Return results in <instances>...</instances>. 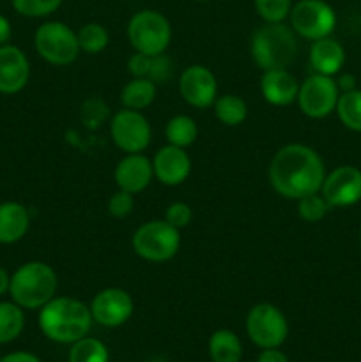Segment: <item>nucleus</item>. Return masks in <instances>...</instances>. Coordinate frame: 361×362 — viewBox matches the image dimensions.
<instances>
[{
	"label": "nucleus",
	"instance_id": "23",
	"mask_svg": "<svg viewBox=\"0 0 361 362\" xmlns=\"http://www.w3.org/2000/svg\"><path fill=\"white\" fill-rule=\"evenodd\" d=\"M25 329L23 308L18 306L14 300L0 303V345L13 343L21 336Z\"/></svg>",
	"mask_w": 361,
	"mask_h": 362
},
{
	"label": "nucleus",
	"instance_id": "2",
	"mask_svg": "<svg viewBox=\"0 0 361 362\" xmlns=\"http://www.w3.org/2000/svg\"><path fill=\"white\" fill-rule=\"evenodd\" d=\"M39 329L53 343L71 345L91 332V308L74 297H53L39 310Z\"/></svg>",
	"mask_w": 361,
	"mask_h": 362
},
{
	"label": "nucleus",
	"instance_id": "16",
	"mask_svg": "<svg viewBox=\"0 0 361 362\" xmlns=\"http://www.w3.org/2000/svg\"><path fill=\"white\" fill-rule=\"evenodd\" d=\"M154 179L165 186H180L191 173V158L186 148L165 145L156 152L152 159Z\"/></svg>",
	"mask_w": 361,
	"mask_h": 362
},
{
	"label": "nucleus",
	"instance_id": "13",
	"mask_svg": "<svg viewBox=\"0 0 361 362\" xmlns=\"http://www.w3.org/2000/svg\"><path fill=\"white\" fill-rule=\"evenodd\" d=\"M321 194L331 209H343L356 205L361 200V170L343 165L326 173Z\"/></svg>",
	"mask_w": 361,
	"mask_h": 362
},
{
	"label": "nucleus",
	"instance_id": "21",
	"mask_svg": "<svg viewBox=\"0 0 361 362\" xmlns=\"http://www.w3.org/2000/svg\"><path fill=\"white\" fill-rule=\"evenodd\" d=\"M209 357L212 362H241L243 343L230 329H218L209 338Z\"/></svg>",
	"mask_w": 361,
	"mask_h": 362
},
{
	"label": "nucleus",
	"instance_id": "30",
	"mask_svg": "<svg viewBox=\"0 0 361 362\" xmlns=\"http://www.w3.org/2000/svg\"><path fill=\"white\" fill-rule=\"evenodd\" d=\"M255 9L265 23H280L289 18L292 0H255Z\"/></svg>",
	"mask_w": 361,
	"mask_h": 362
},
{
	"label": "nucleus",
	"instance_id": "26",
	"mask_svg": "<svg viewBox=\"0 0 361 362\" xmlns=\"http://www.w3.org/2000/svg\"><path fill=\"white\" fill-rule=\"evenodd\" d=\"M335 112L347 129L361 133V90L340 92Z\"/></svg>",
	"mask_w": 361,
	"mask_h": 362
},
{
	"label": "nucleus",
	"instance_id": "3",
	"mask_svg": "<svg viewBox=\"0 0 361 362\" xmlns=\"http://www.w3.org/2000/svg\"><path fill=\"white\" fill-rule=\"evenodd\" d=\"M250 55L262 71L289 69L297 55L296 32L283 21L262 25L251 35Z\"/></svg>",
	"mask_w": 361,
	"mask_h": 362
},
{
	"label": "nucleus",
	"instance_id": "40",
	"mask_svg": "<svg viewBox=\"0 0 361 362\" xmlns=\"http://www.w3.org/2000/svg\"><path fill=\"white\" fill-rule=\"evenodd\" d=\"M9 285H11V276L9 272L4 267H0V297L4 293H9Z\"/></svg>",
	"mask_w": 361,
	"mask_h": 362
},
{
	"label": "nucleus",
	"instance_id": "34",
	"mask_svg": "<svg viewBox=\"0 0 361 362\" xmlns=\"http://www.w3.org/2000/svg\"><path fill=\"white\" fill-rule=\"evenodd\" d=\"M173 74V66L172 60L168 57H165V53L161 55H154L151 60V71H149V80L154 81L156 85L165 83L172 78Z\"/></svg>",
	"mask_w": 361,
	"mask_h": 362
},
{
	"label": "nucleus",
	"instance_id": "25",
	"mask_svg": "<svg viewBox=\"0 0 361 362\" xmlns=\"http://www.w3.org/2000/svg\"><path fill=\"white\" fill-rule=\"evenodd\" d=\"M165 136L170 145L186 148L197 141L198 126L190 115H176L166 124Z\"/></svg>",
	"mask_w": 361,
	"mask_h": 362
},
{
	"label": "nucleus",
	"instance_id": "36",
	"mask_svg": "<svg viewBox=\"0 0 361 362\" xmlns=\"http://www.w3.org/2000/svg\"><path fill=\"white\" fill-rule=\"evenodd\" d=\"M257 362H289V357L280 349H264L258 354Z\"/></svg>",
	"mask_w": 361,
	"mask_h": 362
},
{
	"label": "nucleus",
	"instance_id": "35",
	"mask_svg": "<svg viewBox=\"0 0 361 362\" xmlns=\"http://www.w3.org/2000/svg\"><path fill=\"white\" fill-rule=\"evenodd\" d=\"M151 55H145V53L134 52L133 55L127 60V71L133 78H147L149 71H151Z\"/></svg>",
	"mask_w": 361,
	"mask_h": 362
},
{
	"label": "nucleus",
	"instance_id": "8",
	"mask_svg": "<svg viewBox=\"0 0 361 362\" xmlns=\"http://www.w3.org/2000/svg\"><path fill=\"white\" fill-rule=\"evenodd\" d=\"M246 334L258 349H280L289 336V322L275 304L258 303L248 311Z\"/></svg>",
	"mask_w": 361,
	"mask_h": 362
},
{
	"label": "nucleus",
	"instance_id": "42",
	"mask_svg": "<svg viewBox=\"0 0 361 362\" xmlns=\"http://www.w3.org/2000/svg\"><path fill=\"white\" fill-rule=\"evenodd\" d=\"M198 2H207V0H198Z\"/></svg>",
	"mask_w": 361,
	"mask_h": 362
},
{
	"label": "nucleus",
	"instance_id": "20",
	"mask_svg": "<svg viewBox=\"0 0 361 362\" xmlns=\"http://www.w3.org/2000/svg\"><path fill=\"white\" fill-rule=\"evenodd\" d=\"M30 228V212L20 202L0 204V244H16Z\"/></svg>",
	"mask_w": 361,
	"mask_h": 362
},
{
	"label": "nucleus",
	"instance_id": "15",
	"mask_svg": "<svg viewBox=\"0 0 361 362\" xmlns=\"http://www.w3.org/2000/svg\"><path fill=\"white\" fill-rule=\"evenodd\" d=\"M30 80V62L21 48L0 46V94L13 95L23 90Z\"/></svg>",
	"mask_w": 361,
	"mask_h": 362
},
{
	"label": "nucleus",
	"instance_id": "1",
	"mask_svg": "<svg viewBox=\"0 0 361 362\" xmlns=\"http://www.w3.org/2000/svg\"><path fill=\"white\" fill-rule=\"evenodd\" d=\"M326 166L319 152L303 144H289L276 151L269 163V180L280 197L299 200L321 193Z\"/></svg>",
	"mask_w": 361,
	"mask_h": 362
},
{
	"label": "nucleus",
	"instance_id": "32",
	"mask_svg": "<svg viewBox=\"0 0 361 362\" xmlns=\"http://www.w3.org/2000/svg\"><path fill=\"white\" fill-rule=\"evenodd\" d=\"M108 212L117 219H124L133 212L134 209V194L127 193V191H115L108 200Z\"/></svg>",
	"mask_w": 361,
	"mask_h": 362
},
{
	"label": "nucleus",
	"instance_id": "31",
	"mask_svg": "<svg viewBox=\"0 0 361 362\" xmlns=\"http://www.w3.org/2000/svg\"><path fill=\"white\" fill-rule=\"evenodd\" d=\"M13 9L27 18H42L55 13L62 0H11Z\"/></svg>",
	"mask_w": 361,
	"mask_h": 362
},
{
	"label": "nucleus",
	"instance_id": "9",
	"mask_svg": "<svg viewBox=\"0 0 361 362\" xmlns=\"http://www.w3.org/2000/svg\"><path fill=\"white\" fill-rule=\"evenodd\" d=\"M290 28L310 41L329 37L336 27V14L324 0H299L290 9Z\"/></svg>",
	"mask_w": 361,
	"mask_h": 362
},
{
	"label": "nucleus",
	"instance_id": "43",
	"mask_svg": "<svg viewBox=\"0 0 361 362\" xmlns=\"http://www.w3.org/2000/svg\"><path fill=\"white\" fill-rule=\"evenodd\" d=\"M0 361H2V356H0Z\"/></svg>",
	"mask_w": 361,
	"mask_h": 362
},
{
	"label": "nucleus",
	"instance_id": "24",
	"mask_svg": "<svg viewBox=\"0 0 361 362\" xmlns=\"http://www.w3.org/2000/svg\"><path fill=\"white\" fill-rule=\"evenodd\" d=\"M214 115L223 126L237 127L248 119V106L243 98L236 94H223L214 101Z\"/></svg>",
	"mask_w": 361,
	"mask_h": 362
},
{
	"label": "nucleus",
	"instance_id": "37",
	"mask_svg": "<svg viewBox=\"0 0 361 362\" xmlns=\"http://www.w3.org/2000/svg\"><path fill=\"white\" fill-rule=\"evenodd\" d=\"M0 362H42L35 354L25 352V350H18V352H11L2 357Z\"/></svg>",
	"mask_w": 361,
	"mask_h": 362
},
{
	"label": "nucleus",
	"instance_id": "33",
	"mask_svg": "<svg viewBox=\"0 0 361 362\" xmlns=\"http://www.w3.org/2000/svg\"><path fill=\"white\" fill-rule=\"evenodd\" d=\"M191 219H193V211H191V207L186 202H173V204L168 205L165 212V221L176 226L177 230L186 228L191 223Z\"/></svg>",
	"mask_w": 361,
	"mask_h": 362
},
{
	"label": "nucleus",
	"instance_id": "28",
	"mask_svg": "<svg viewBox=\"0 0 361 362\" xmlns=\"http://www.w3.org/2000/svg\"><path fill=\"white\" fill-rule=\"evenodd\" d=\"M76 37L80 52L88 53V55H98L105 52L110 42L108 30L101 23H94V21L81 25L80 30L76 32Z\"/></svg>",
	"mask_w": 361,
	"mask_h": 362
},
{
	"label": "nucleus",
	"instance_id": "5",
	"mask_svg": "<svg viewBox=\"0 0 361 362\" xmlns=\"http://www.w3.org/2000/svg\"><path fill=\"white\" fill-rule=\"evenodd\" d=\"M180 230L166 223L165 219H154L138 226L131 239V246L142 260L161 264L168 262L179 253Z\"/></svg>",
	"mask_w": 361,
	"mask_h": 362
},
{
	"label": "nucleus",
	"instance_id": "19",
	"mask_svg": "<svg viewBox=\"0 0 361 362\" xmlns=\"http://www.w3.org/2000/svg\"><path fill=\"white\" fill-rule=\"evenodd\" d=\"M345 64V49L336 39L329 37L311 41L310 66L314 73L335 76Z\"/></svg>",
	"mask_w": 361,
	"mask_h": 362
},
{
	"label": "nucleus",
	"instance_id": "12",
	"mask_svg": "<svg viewBox=\"0 0 361 362\" xmlns=\"http://www.w3.org/2000/svg\"><path fill=\"white\" fill-rule=\"evenodd\" d=\"M92 320L103 327H120L131 318L134 310L133 297L122 288H105L94 296L88 304Z\"/></svg>",
	"mask_w": 361,
	"mask_h": 362
},
{
	"label": "nucleus",
	"instance_id": "10",
	"mask_svg": "<svg viewBox=\"0 0 361 362\" xmlns=\"http://www.w3.org/2000/svg\"><path fill=\"white\" fill-rule=\"evenodd\" d=\"M110 134L117 147L126 154L144 152L152 138L151 124L138 110H119L110 120Z\"/></svg>",
	"mask_w": 361,
	"mask_h": 362
},
{
	"label": "nucleus",
	"instance_id": "41",
	"mask_svg": "<svg viewBox=\"0 0 361 362\" xmlns=\"http://www.w3.org/2000/svg\"><path fill=\"white\" fill-rule=\"evenodd\" d=\"M360 244H361V230H360Z\"/></svg>",
	"mask_w": 361,
	"mask_h": 362
},
{
	"label": "nucleus",
	"instance_id": "22",
	"mask_svg": "<svg viewBox=\"0 0 361 362\" xmlns=\"http://www.w3.org/2000/svg\"><path fill=\"white\" fill-rule=\"evenodd\" d=\"M156 99V83L149 78H133L127 81L120 90V103L124 108L130 110H145L151 106Z\"/></svg>",
	"mask_w": 361,
	"mask_h": 362
},
{
	"label": "nucleus",
	"instance_id": "17",
	"mask_svg": "<svg viewBox=\"0 0 361 362\" xmlns=\"http://www.w3.org/2000/svg\"><path fill=\"white\" fill-rule=\"evenodd\" d=\"M115 184L119 189L127 191L131 194H138L147 189L149 184L154 179L152 161L142 152L126 154L115 166Z\"/></svg>",
	"mask_w": 361,
	"mask_h": 362
},
{
	"label": "nucleus",
	"instance_id": "14",
	"mask_svg": "<svg viewBox=\"0 0 361 362\" xmlns=\"http://www.w3.org/2000/svg\"><path fill=\"white\" fill-rule=\"evenodd\" d=\"M179 92L188 105L205 110L214 105L218 98V81L209 67L193 64L180 73Z\"/></svg>",
	"mask_w": 361,
	"mask_h": 362
},
{
	"label": "nucleus",
	"instance_id": "39",
	"mask_svg": "<svg viewBox=\"0 0 361 362\" xmlns=\"http://www.w3.org/2000/svg\"><path fill=\"white\" fill-rule=\"evenodd\" d=\"M354 76L353 74H343V76H340V80L336 81V85H338V90L340 92H349V90H354L356 88V83H354Z\"/></svg>",
	"mask_w": 361,
	"mask_h": 362
},
{
	"label": "nucleus",
	"instance_id": "11",
	"mask_svg": "<svg viewBox=\"0 0 361 362\" xmlns=\"http://www.w3.org/2000/svg\"><path fill=\"white\" fill-rule=\"evenodd\" d=\"M340 90L333 76L314 73L299 85L297 105L310 119H326L336 110Z\"/></svg>",
	"mask_w": 361,
	"mask_h": 362
},
{
	"label": "nucleus",
	"instance_id": "27",
	"mask_svg": "<svg viewBox=\"0 0 361 362\" xmlns=\"http://www.w3.org/2000/svg\"><path fill=\"white\" fill-rule=\"evenodd\" d=\"M69 362H110V352L105 343L98 338H85L71 343Z\"/></svg>",
	"mask_w": 361,
	"mask_h": 362
},
{
	"label": "nucleus",
	"instance_id": "4",
	"mask_svg": "<svg viewBox=\"0 0 361 362\" xmlns=\"http://www.w3.org/2000/svg\"><path fill=\"white\" fill-rule=\"evenodd\" d=\"M59 279L53 267L45 262H27L11 276V300L23 310H41L57 296Z\"/></svg>",
	"mask_w": 361,
	"mask_h": 362
},
{
	"label": "nucleus",
	"instance_id": "6",
	"mask_svg": "<svg viewBox=\"0 0 361 362\" xmlns=\"http://www.w3.org/2000/svg\"><path fill=\"white\" fill-rule=\"evenodd\" d=\"M127 37L134 52L145 55H161L172 41V27L159 11L144 9L131 16L127 23Z\"/></svg>",
	"mask_w": 361,
	"mask_h": 362
},
{
	"label": "nucleus",
	"instance_id": "29",
	"mask_svg": "<svg viewBox=\"0 0 361 362\" xmlns=\"http://www.w3.org/2000/svg\"><path fill=\"white\" fill-rule=\"evenodd\" d=\"M329 204L324 200L321 193L306 194L297 200V214L306 223H319L326 218L329 211Z\"/></svg>",
	"mask_w": 361,
	"mask_h": 362
},
{
	"label": "nucleus",
	"instance_id": "7",
	"mask_svg": "<svg viewBox=\"0 0 361 362\" xmlns=\"http://www.w3.org/2000/svg\"><path fill=\"white\" fill-rule=\"evenodd\" d=\"M35 52L53 66H69L80 53L76 32L62 21H46L34 34Z\"/></svg>",
	"mask_w": 361,
	"mask_h": 362
},
{
	"label": "nucleus",
	"instance_id": "38",
	"mask_svg": "<svg viewBox=\"0 0 361 362\" xmlns=\"http://www.w3.org/2000/svg\"><path fill=\"white\" fill-rule=\"evenodd\" d=\"M13 35V27H11V21L7 20L4 14H0V46L7 45Z\"/></svg>",
	"mask_w": 361,
	"mask_h": 362
},
{
	"label": "nucleus",
	"instance_id": "18",
	"mask_svg": "<svg viewBox=\"0 0 361 362\" xmlns=\"http://www.w3.org/2000/svg\"><path fill=\"white\" fill-rule=\"evenodd\" d=\"M299 81L289 69L262 71L260 92L262 98L273 106H289L297 101Z\"/></svg>",
	"mask_w": 361,
	"mask_h": 362
}]
</instances>
